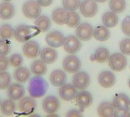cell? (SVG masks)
I'll use <instances>...</instances> for the list:
<instances>
[{"instance_id": "6da1fadb", "label": "cell", "mask_w": 130, "mask_h": 117, "mask_svg": "<svg viewBox=\"0 0 130 117\" xmlns=\"http://www.w3.org/2000/svg\"><path fill=\"white\" fill-rule=\"evenodd\" d=\"M49 88L48 83L41 76H35L30 80L28 93L34 98H40L46 94Z\"/></svg>"}, {"instance_id": "7a4b0ae2", "label": "cell", "mask_w": 130, "mask_h": 117, "mask_svg": "<svg viewBox=\"0 0 130 117\" xmlns=\"http://www.w3.org/2000/svg\"><path fill=\"white\" fill-rule=\"evenodd\" d=\"M40 30L36 26L21 24L18 26L14 30V37L20 43H26L32 37L39 34Z\"/></svg>"}, {"instance_id": "3957f363", "label": "cell", "mask_w": 130, "mask_h": 117, "mask_svg": "<svg viewBox=\"0 0 130 117\" xmlns=\"http://www.w3.org/2000/svg\"><path fill=\"white\" fill-rule=\"evenodd\" d=\"M22 11L26 18L36 19L41 14V6L35 0H28L23 5Z\"/></svg>"}, {"instance_id": "277c9868", "label": "cell", "mask_w": 130, "mask_h": 117, "mask_svg": "<svg viewBox=\"0 0 130 117\" xmlns=\"http://www.w3.org/2000/svg\"><path fill=\"white\" fill-rule=\"evenodd\" d=\"M109 65L111 69L115 72L123 71L127 65V59L124 54L122 53H113L110 56L109 58Z\"/></svg>"}, {"instance_id": "5b68a950", "label": "cell", "mask_w": 130, "mask_h": 117, "mask_svg": "<svg viewBox=\"0 0 130 117\" xmlns=\"http://www.w3.org/2000/svg\"><path fill=\"white\" fill-rule=\"evenodd\" d=\"M62 66L66 72L75 74L80 70L82 63L78 56L74 54H70L64 59Z\"/></svg>"}, {"instance_id": "8992f818", "label": "cell", "mask_w": 130, "mask_h": 117, "mask_svg": "<svg viewBox=\"0 0 130 117\" xmlns=\"http://www.w3.org/2000/svg\"><path fill=\"white\" fill-rule=\"evenodd\" d=\"M91 83L90 76L85 72H77L72 78V84L78 90L83 91L88 88Z\"/></svg>"}, {"instance_id": "52a82bcc", "label": "cell", "mask_w": 130, "mask_h": 117, "mask_svg": "<svg viewBox=\"0 0 130 117\" xmlns=\"http://www.w3.org/2000/svg\"><path fill=\"white\" fill-rule=\"evenodd\" d=\"M113 104L117 111L126 113L129 110L130 99L124 93H120L116 94L113 100Z\"/></svg>"}, {"instance_id": "ba28073f", "label": "cell", "mask_w": 130, "mask_h": 117, "mask_svg": "<svg viewBox=\"0 0 130 117\" xmlns=\"http://www.w3.org/2000/svg\"><path fill=\"white\" fill-rule=\"evenodd\" d=\"M64 35L58 30L50 31L46 36V43L53 48H59L63 46L65 43Z\"/></svg>"}, {"instance_id": "9c48e42d", "label": "cell", "mask_w": 130, "mask_h": 117, "mask_svg": "<svg viewBox=\"0 0 130 117\" xmlns=\"http://www.w3.org/2000/svg\"><path fill=\"white\" fill-rule=\"evenodd\" d=\"M63 46L65 51L69 54H75L80 51L82 48V43L77 37L74 35H69L65 38Z\"/></svg>"}, {"instance_id": "30bf717a", "label": "cell", "mask_w": 130, "mask_h": 117, "mask_svg": "<svg viewBox=\"0 0 130 117\" xmlns=\"http://www.w3.org/2000/svg\"><path fill=\"white\" fill-rule=\"evenodd\" d=\"M80 11L85 18H92L98 12V5L94 0H83L80 3Z\"/></svg>"}, {"instance_id": "8fae6325", "label": "cell", "mask_w": 130, "mask_h": 117, "mask_svg": "<svg viewBox=\"0 0 130 117\" xmlns=\"http://www.w3.org/2000/svg\"><path fill=\"white\" fill-rule=\"evenodd\" d=\"M76 36L82 41H88L94 37V28L88 23H82L76 28Z\"/></svg>"}, {"instance_id": "7c38bea8", "label": "cell", "mask_w": 130, "mask_h": 117, "mask_svg": "<svg viewBox=\"0 0 130 117\" xmlns=\"http://www.w3.org/2000/svg\"><path fill=\"white\" fill-rule=\"evenodd\" d=\"M59 94L60 97L65 101H71L75 99L78 94L77 89L73 85L71 84H64L60 86L59 90Z\"/></svg>"}, {"instance_id": "4fadbf2b", "label": "cell", "mask_w": 130, "mask_h": 117, "mask_svg": "<svg viewBox=\"0 0 130 117\" xmlns=\"http://www.w3.org/2000/svg\"><path fill=\"white\" fill-rule=\"evenodd\" d=\"M37 107V103L34 97H25L20 100L18 104V110L24 114L32 113Z\"/></svg>"}, {"instance_id": "5bb4252c", "label": "cell", "mask_w": 130, "mask_h": 117, "mask_svg": "<svg viewBox=\"0 0 130 117\" xmlns=\"http://www.w3.org/2000/svg\"><path fill=\"white\" fill-rule=\"evenodd\" d=\"M60 108L59 99L54 96H48L43 101V109L48 114H54Z\"/></svg>"}, {"instance_id": "9a60e30c", "label": "cell", "mask_w": 130, "mask_h": 117, "mask_svg": "<svg viewBox=\"0 0 130 117\" xmlns=\"http://www.w3.org/2000/svg\"><path fill=\"white\" fill-rule=\"evenodd\" d=\"M40 53V48L39 44L34 40H28L24 43L23 46V53L28 59L37 58Z\"/></svg>"}, {"instance_id": "2e32d148", "label": "cell", "mask_w": 130, "mask_h": 117, "mask_svg": "<svg viewBox=\"0 0 130 117\" xmlns=\"http://www.w3.org/2000/svg\"><path fill=\"white\" fill-rule=\"evenodd\" d=\"M25 89L23 85L19 84H11V85L7 88V95L8 97L14 101H20L24 97Z\"/></svg>"}, {"instance_id": "e0dca14e", "label": "cell", "mask_w": 130, "mask_h": 117, "mask_svg": "<svg viewBox=\"0 0 130 117\" xmlns=\"http://www.w3.org/2000/svg\"><path fill=\"white\" fill-rule=\"evenodd\" d=\"M98 82L101 87L104 88H110L114 85L116 82V78L113 72L110 71H104L99 74Z\"/></svg>"}, {"instance_id": "ac0fdd59", "label": "cell", "mask_w": 130, "mask_h": 117, "mask_svg": "<svg viewBox=\"0 0 130 117\" xmlns=\"http://www.w3.org/2000/svg\"><path fill=\"white\" fill-rule=\"evenodd\" d=\"M76 103L81 109L89 107L93 103V97L90 92L87 91H82L78 93L75 97Z\"/></svg>"}, {"instance_id": "d6986e66", "label": "cell", "mask_w": 130, "mask_h": 117, "mask_svg": "<svg viewBox=\"0 0 130 117\" xmlns=\"http://www.w3.org/2000/svg\"><path fill=\"white\" fill-rule=\"evenodd\" d=\"M51 84L55 87H60L66 84L67 80V75L66 72L61 69H56L52 72L50 76Z\"/></svg>"}, {"instance_id": "ffe728a7", "label": "cell", "mask_w": 130, "mask_h": 117, "mask_svg": "<svg viewBox=\"0 0 130 117\" xmlns=\"http://www.w3.org/2000/svg\"><path fill=\"white\" fill-rule=\"evenodd\" d=\"M40 59L46 64H53L54 63L57 58L58 54L56 49L53 47H46L40 52Z\"/></svg>"}, {"instance_id": "44dd1931", "label": "cell", "mask_w": 130, "mask_h": 117, "mask_svg": "<svg viewBox=\"0 0 130 117\" xmlns=\"http://www.w3.org/2000/svg\"><path fill=\"white\" fill-rule=\"evenodd\" d=\"M15 9L14 5L8 2H4L0 3V18L2 20H9L14 15Z\"/></svg>"}, {"instance_id": "7402d4cb", "label": "cell", "mask_w": 130, "mask_h": 117, "mask_svg": "<svg viewBox=\"0 0 130 117\" xmlns=\"http://www.w3.org/2000/svg\"><path fill=\"white\" fill-rule=\"evenodd\" d=\"M98 114L100 116H115L117 115V110L114 105L110 102H104L98 107Z\"/></svg>"}, {"instance_id": "603a6c76", "label": "cell", "mask_w": 130, "mask_h": 117, "mask_svg": "<svg viewBox=\"0 0 130 117\" xmlns=\"http://www.w3.org/2000/svg\"><path fill=\"white\" fill-rule=\"evenodd\" d=\"M68 15H69V11L66 8H57L53 11L52 14V18L56 24L59 25H63L66 24Z\"/></svg>"}, {"instance_id": "cb8c5ba5", "label": "cell", "mask_w": 130, "mask_h": 117, "mask_svg": "<svg viewBox=\"0 0 130 117\" xmlns=\"http://www.w3.org/2000/svg\"><path fill=\"white\" fill-rule=\"evenodd\" d=\"M30 71L26 68L20 66L14 72V78L19 83H25L30 78Z\"/></svg>"}, {"instance_id": "d4e9b609", "label": "cell", "mask_w": 130, "mask_h": 117, "mask_svg": "<svg viewBox=\"0 0 130 117\" xmlns=\"http://www.w3.org/2000/svg\"><path fill=\"white\" fill-rule=\"evenodd\" d=\"M47 67L45 62L42 60H35L30 65V72L35 76H43L46 75Z\"/></svg>"}, {"instance_id": "484cf974", "label": "cell", "mask_w": 130, "mask_h": 117, "mask_svg": "<svg viewBox=\"0 0 130 117\" xmlns=\"http://www.w3.org/2000/svg\"><path fill=\"white\" fill-rule=\"evenodd\" d=\"M94 37L98 41L104 42L110 38V33L108 30V27H107L105 25H99L94 30Z\"/></svg>"}, {"instance_id": "4316f807", "label": "cell", "mask_w": 130, "mask_h": 117, "mask_svg": "<svg viewBox=\"0 0 130 117\" xmlns=\"http://www.w3.org/2000/svg\"><path fill=\"white\" fill-rule=\"evenodd\" d=\"M102 21L104 24L107 27H114L117 25L119 22V18L117 13L113 11H107L104 14L102 17Z\"/></svg>"}, {"instance_id": "83f0119b", "label": "cell", "mask_w": 130, "mask_h": 117, "mask_svg": "<svg viewBox=\"0 0 130 117\" xmlns=\"http://www.w3.org/2000/svg\"><path fill=\"white\" fill-rule=\"evenodd\" d=\"M16 108V104L14 101L11 99L5 100L0 105V110L5 116H11L14 114Z\"/></svg>"}, {"instance_id": "f1b7e54d", "label": "cell", "mask_w": 130, "mask_h": 117, "mask_svg": "<svg viewBox=\"0 0 130 117\" xmlns=\"http://www.w3.org/2000/svg\"><path fill=\"white\" fill-rule=\"evenodd\" d=\"M35 26L37 27L40 31L46 32L51 27V21L47 16L40 15L35 21Z\"/></svg>"}, {"instance_id": "f546056e", "label": "cell", "mask_w": 130, "mask_h": 117, "mask_svg": "<svg viewBox=\"0 0 130 117\" xmlns=\"http://www.w3.org/2000/svg\"><path fill=\"white\" fill-rule=\"evenodd\" d=\"M110 56V52L107 48L100 47L94 53V59L100 63H104L108 61Z\"/></svg>"}, {"instance_id": "4dcf8cb0", "label": "cell", "mask_w": 130, "mask_h": 117, "mask_svg": "<svg viewBox=\"0 0 130 117\" xmlns=\"http://www.w3.org/2000/svg\"><path fill=\"white\" fill-rule=\"evenodd\" d=\"M126 7V3L125 0H110V8L113 12L122 13L125 11Z\"/></svg>"}, {"instance_id": "1f68e13d", "label": "cell", "mask_w": 130, "mask_h": 117, "mask_svg": "<svg viewBox=\"0 0 130 117\" xmlns=\"http://www.w3.org/2000/svg\"><path fill=\"white\" fill-rule=\"evenodd\" d=\"M81 18L79 14L75 12V11H69V15H68V19L66 21V24L69 27H76L80 24Z\"/></svg>"}, {"instance_id": "d6a6232c", "label": "cell", "mask_w": 130, "mask_h": 117, "mask_svg": "<svg viewBox=\"0 0 130 117\" xmlns=\"http://www.w3.org/2000/svg\"><path fill=\"white\" fill-rule=\"evenodd\" d=\"M14 30L9 24H3L0 27V37L4 40H10L14 37Z\"/></svg>"}, {"instance_id": "836d02e7", "label": "cell", "mask_w": 130, "mask_h": 117, "mask_svg": "<svg viewBox=\"0 0 130 117\" xmlns=\"http://www.w3.org/2000/svg\"><path fill=\"white\" fill-rule=\"evenodd\" d=\"M11 84V75L5 72H0V90L7 89Z\"/></svg>"}, {"instance_id": "e575fe53", "label": "cell", "mask_w": 130, "mask_h": 117, "mask_svg": "<svg viewBox=\"0 0 130 117\" xmlns=\"http://www.w3.org/2000/svg\"><path fill=\"white\" fill-rule=\"evenodd\" d=\"M81 1L80 0H62V5L67 11H72L79 8Z\"/></svg>"}, {"instance_id": "d590c367", "label": "cell", "mask_w": 130, "mask_h": 117, "mask_svg": "<svg viewBox=\"0 0 130 117\" xmlns=\"http://www.w3.org/2000/svg\"><path fill=\"white\" fill-rule=\"evenodd\" d=\"M8 62L9 65H11L14 68H18L20 66H21V65L23 64V58L20 54H13L11 55L9 59H8Z\"/></svg>"}, {"instance_id": "8d00e7d4", "label": "cell", "mask_w": 130, "mask_h": 117, "mask_svg": "<svg viewBox=\"0 0 130 117\" xmlns=\"http://www.w3.org/2000/svg\"><path fill=\"white\" fill-rule=\"evenodd\" d=\"M11 50L10 43L7 40H0V56H7Z\"/></svg>"}, {"instance_id": "74e56055", "label": "cell", "mask_w": 130, "mask_h": 117, "mask_svg": "<svg viewBox=\"0 0 130 117\" xmlns=\"http://www.w3.org/2000/svg\"><path fill=\"white\" fill-rule=\"evenodd\" d=\"M120 49L123 54L130 56V38H126L121 41L120 44Z\"/></svg>"}, {"instance_id": "f35d334b", "label": "cell", "mask_w": 130, "mask_h": 117, "mask_svg": "<svg viewBox=\"0 0 130 117\" xmlns=\"http://www.w3.org/2000/svg\"><path fill=\"white\" fill-rule=\"evenodd\" d=\"M123 32L128 37H130V15L126 16L122 23Z\"/></svg>"}, {"instance_id": "ab89813d", "label": "cell", "mask_w": 130, "mask_h": 117, "mask_svg": "<svg viewBox=\"0 0 130 117\" xmlns=\"http://www.w3.org/2000/svg\"><path fill=\"white\" fill-rule=\"evenodd\" d=\"M8 59L6 56H0V72H5L8 69Z\"/></svg>"}, {"instance_id": "60d3db41", "label": "cell", "mask_w": 130, "mask_h": 117, "mask_svg": "<svg viewBox=\"0 0 130 117\" xmlns=\"http://www.w3.org/2000/svg\"><path fill=\"white\" fill-rule=\"evenodd\" d=\"M67 116H82V113L81 111L77 110H71L66 113Z\"/></svg>"}, {"instance_id": "b9f144b4", "label": "cell", "mask_w": 130, "mask_h": 117, "mask_svg": "<svg viewBox=\"0 0 130 117\" xmlns=\"http://www.w3.org/2000/svg\"><path fill=\"white\" fill-rule=\"evenodd\" d=\"M37 2L42 7H48L53 3V0H37Z\"/></svg>"}, {"instance_id": "7bdbcfd3", "label": "cell", "mask_w": 130, "mask_h": 117, "mask_svg": "<svg viewBox=\"0 0 130 117\" xmlns=\"http://www.w3.org/2000/svg\"><path fill=\"white\" fill-rule=\"evenodd\" d=\"M95 2H100V3H104L105 2H107V0H94Z\"/></svg>"}, {"instance_id": "ee69618b", "label": "cell", "mask_w": 130, "mask_h": 117, "mask_svg": "<svg viewBox=\"0 0 130 117\" xmlns=\"http://www.w3.org/2000/svg\"><path fill=\"white\" fill-rule=\"evenodd\" d=\"M125 115H126V116H130V110H129L128 112H126V113H125Z\"/></svg>"}, {"instance_id": "f6af8a7d", "label": "cell", "mask_w": 130, "mask_h": 117, "mask_svg": "<svg viewBox=\"0 0 130 117\" xmlns=\"http://www.w3.org/2000/svg\"><path fill=\"white\" fill-rule=\"evenodd\" d=\"M3 1H5V2H10V1H12V0H3Z\"/></svg>"}, {"instance_id": "bcb514c9", "label": "cell", "mask_w": 130, "mask_h": 117, "mask_svg": "<svg viewBox=\"0 0 130 117\" xmlns=\"http://www.w3.org/2000/svg\"><path fill=\"white\" fill-rule=\"evenodd\" d=\"M129 88H130V79H129Z\"/></svg>"}, {"instance_id": "7dc6e473", "label": "cell", "mask_w": 130, "mask_h": 117, "mask_svg": "<svg viewBox=\"0 0 130 117\" xmlns=\"http://www.w3.org/2000/svg\"><path fill=\"white\" fill-rule=\"evenodd\" d=\"M0 105H1V100H0Z\"/></svg>"}]
</instances>
